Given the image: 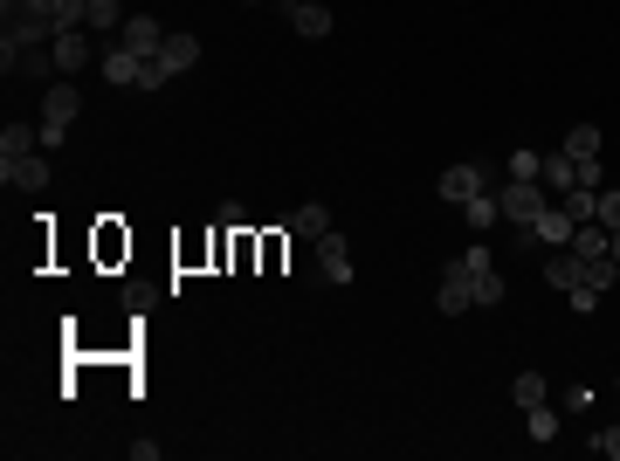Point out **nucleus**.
Masks as SVG:
<instances>
[{"instance_id": "5", "label": "nucleus", "mask_w": 620, "mask_h": 461, "mask_svg": "<svg viewBox=\"0 0 620 461\" xmlns=\"http://www.w3.org/2000/svg\"><path fill=\"white\" fill-rule=\"evenodd\" d=\"M483 186H496V173H490V166H448V173L434 179V193H441L448 207H462V200H476Z\"/></svg>"}, {"instance_id": "26", "label": "nucleus", "mask_w": 620, "mask_h": 461, "mask_svg": "<svg viewBox=\"0 0 620 461\" xmlns=\"http://www.w3.org/2000/svg\"><path fill=\"white\" fill-rule=\"evenodd\" d=\"M538 173H545L538 152H510V179H538Z\"/></svg>"}, {"instance_id": "7", "label": "nucleus", "mask_w": 620, "mask_h": 461, "mask_svg": "<svg viewBox=\"0 0 620 461\" xmlns=\"http://www.w3.org/2000/svg\"><path fill=\"white\" fill-rule=\"evenodd\" d=\"M545 283H552L558 296H565V289L593 283V262H586V255H572V248H558L552 262H545ZM593 289H600V283H593ZM600 296H607V289H600Z\"/></svg>"}, {"instance_id": "21", "label": "nucleus", "mask_w": 620, "mask_h": 461, "mask_svg": "<svg viewBox=\"0 0 620 461\" xmlns=\"http://www.w3.org/2000/svg\"><path fill=\"white\" fill-rule=\"evenodd\" d=\"M290 234H304V241H317V234H331V214H324V200H304V207L290 214Z\"/></svg>"}, {"instance_id": "16", "label": "nucleus", "mask_w": 620, "mask_h": 461, "mask_svg": "<svg viewBox=\"0 0 620 461\" xmlns=\"http://www.w3.org/2000/svg\"><path fill=\"white\" fill-rule=\"evenodd\" d=\"M49 159H14V166H0V186H28V193H49Z\"/></svg>"}, {"instance_id": "10", "label": "nucleus", "mask_w": 620, "mask_h": 461, "mask_svg": "<svg viewBox=\"0 0 620 461\" xmlns=\"http://www.w3.org/2000/svg\"><path fill=\"white\" fill-rule=\"evenodd\" d=\"M317 269H324V283H352V248H345V234H317Z\"/></svg>"}, {"instance_id": "8", "label": "nucleus", "mask_w": 620, "mask_h": 461, "mask_svg": "<svg viewBox=\"0 0 620 461\" xmlns=\"http://www.w3.org/2000/svg\"><path fill=\"white\" fill-rule=\"evenodd\" d=\"M49 56H56V69H62V76H76V69H90V62H104L97 49H90V35H83V28H62L56 42H49Z\"/></svg>"}, {"instance_id": "4", "label": "nucleus", "mask_w": 620, "mask_h": 461, "mask_svg": "<svg viewBox=\"0 0 620 461\" xmlns=\"http://www.w3.org/2000/svg\"><path fill=\"white\" fill-rule=\"evenodd\" d=\"M76 111H83V97H76V76H69V83H56V90L42 97V145H62L69 124H76Z\"/></svg>"}, {"instance_id": "9", "label": "nucleus", "mask_w": 620, "mask_h": 461, "mask_svg": "<svg viewBox=\"0 0 620 461\" xmlns=\"http://www.w3.org/2000/svg\"><path fill=\"white\" fill-rule=\"evenodd\" d=\"M56 69V56H42V49H14V42H0V76H21V83H42Z\"/></svg>"}, {"instance_id": "19", "label": "nucleus", "mask_w": 620, "mask_h": 461, "mask_svg": "<svg viewBox=\"0 0 620 461\" xmlns=\"http://www.w3.org/2000/svg\"><path fill=\"white\" fill-rule=\"evenodd\" d=\"M462 214H469V228H476V234H490L496 221H503V200H496V186H483L476 200H462Z\"/></svg>"}, {"instance_id": "6", "label": "nucleus", "mask_w": 620, "mask_h": 461, "mask_svg": "<svg viewBox=\"0 0 620 461\" xmlns=\"http://www.w3.org/2000/svg\"><path fill=\"white\" fill-rule=\"evenodd\" d=\"M434 303H441V317H462L469 303H476V276H469V262H448V276L434 289Z\"/></svg>"}, {"instance_id": "15", "label": "nucleus", "mask_w": 620, "mask_h": 461, "mask_svg": "<svg viewBox=\"0 0 620 461\" xmlns=\"http://www.w3.org/2000/svg\"><path fill=\"white\" fill-rule=\"evenodd\" d=\"M35 145H42V124H7V131H0V166L35 159Z\"/></svg>"}, {"instance_id": "23", "label": "nucleus", "mask_w": 620, "mask_h": 461, "mask_svg": "<svg viewBox=\"0 0 620 461\" xmlns=\"http://www.w3.org/2000/svg\"><path fill=\"white\" fill-rule=\"evenodd\" d=\"M545 393H552V386H545L538 372H517V379H510V400L517 406H545Z\"/></svg>"}, {"instance_id": "28", "label": "nucleus", "mask_w": 620, "mask_h": 461, "mask_svg": "<svg viewBox=\"0 0 620 461\" xmlns=\"http://www.w3.org/2000/svg\"><path fill=\"white\" fill-rule=\"evenodd\" d=\"M593 448H600L607 461H620V427H607V434H593Z\"/></svg>"}, {"instance_id": "3", "label": "nucleus", "mask_w": 620, "mask_h": 461, "mask_svg": "<svg viewBox=\"0 0 620 461\" xmlns=\"http://www.w3.org/2000/svg\"><path fill=\"white\" fill-rule=\"evenodd\" d=\"M496 200H503V221H517V228H531V221L552 207V193H545L538 179H503V186H496Z\"/></svg>"}, {"instance_id": "14", "label": "nucleus", "mask_w": 620, "mask_h": 461, "mask_svg": "<svg viewBox=\"0 0 620 461\" xmlns=\"http://www.w3.org/2000/svg\"><path fill=\"white\" fill-rule=\"evenodd\" d=\"M572 228H579V221H572V214H565V207H545V214H538V221H531V234H538V241H545V248H572Z\"/></svg>"}, {"instance_id": "18", "label": "nucleus", "mask_w": 620, "mask_h": 461, "mask_svg": "<svg viewBox=\"0 0 620 461\" xmlns=\"http://www.w3.org/2000/svg\"><path fill=\"white\" fill-rule=\"evenodd\" d=\"M538 186H545L552 200H565V193L579 186V159H565V152H552V159H545V173H538Z\"/></svg>"}, {"instance_id": "12", "label": "nucleus", "mask_w": 620, "mask_h": 461, "mask_svg": "<svg viewBox=\"0 0 620 461\" xmlns=\"http://www.w3.org/2000/svg\"><path fill=\"white\" fill-rule=\"evenodd\" d=\"M97 69H104V83H111V90H138V76H145V56H131V49H104V62H97Z\"/></svg>"}, {"instance_id": "1", "label": "nucleus", "mask_w": 620, "mask_h": 461, "mask_svg": "<svg viewBox=\"0 0 620 461\" xmlns=\"http://www.w3.org/2000/svg\"><path fill=\"white\" fill-rule=\"evenodd\" d=\"M0 21H7L0 42H14V49H42V42H56V35H62L56 0H0Z\"/></svg>"}, {"instance_id": "24", "label": "nucleus", "mask_w": 620, "mask_h": 461, "mask_svg": "<svg viewBox=\"0 0 620 461\" xmlns=\"http://www.w3.org/2000/svg\"><path fill=\"white\" fill-rule=\"evenodd\" d=\"M124 21H131V14H124L118 0H90V21H83V28H124Z\"/></svg>"}, {"instance_id": "11", "label": "nucleus", "mask_w": 620, "mask_h": 461, "mask_svg": "<svg viewBox=\"0 0 620 461\" xmlns=\"http://www.w3.org/2000/svg\"><path fill=\"white\" fill-rule=\"evenodd\" d=\"M118 42L131 49V56H145V62H152V56H159V42H166V28H159L152 14H131V21L118 28Z\"/></svg>"}, {"instance_id": "25", "label": "nucleus", "mask_w": 620, "mask_h": 461, "mask_svg": "<svg viewBox=\"0 0 620 461\" xmlns=\"http://www.w3.org/2000/svg\"><path fill=\"white\" fill-rule=\"evenodd\" d=\"M593 221H600L607 234H620V193H607V186H600V214H593Z\"/></svg>"}, {"instance_id": "2", "label": "nucleus", "mask_w": 620, "mask_h": 461, "mask_svg": "<svg viewBox=\"0 0 620 461\" xmlns=\"http://www.w3.org/2000/svg\"><path fill=\"white\" fill-rule=\"evenodd\" d=\"M193 62H200V42H193V35H166V42H159V56L145 62L138 90H166V83H173V76H186Z\"/></svg>"}, {"instance_id": "17", "label": "nucleus", "mask_w": 620, "mask_h": 461, "mask_svg": "<svg viewBox=\"0 0 620 461\" xmlns=\"http://www.w3.org/2000/svg\"><path fill=\"white\" fill-rule=\"evenodd\" d=\"M572 255H586V262H607V255H614V234L600 228V221H579V228H572Z\"/></svg>"}, {"instance_id": "27", "label": "nucleus", "mask_w": 620, "mask_h": 461, "mask_svg": "<svg viewBox=\"0 0 620 461\" xmlns=\"http://www.w3.org/2000/svg\"><path fill=\"white\" fill-rule=\"evenodd\" d=\"M565 303H572V310L586 317V310H600V289H593V283H579V289H565Z\"/></svg>"}, {"instance_id": "22", "label": "nucleus", "mask_w": 620, "mask_h": 461, "mask_svg": "<svg viewBox=\"0 0 620 461\" xmlns=\"http://www.w3.org/2000/svg\"><path fill=\"white\" fill-rule=\"evenodd\" d=\"M524 427H531V441H558V406H524Z\"/></svg>"}, {"instance_id": "29", "label": "nucleus", "mask_w": 620, "mask_h": 461, "mask_svg": "<svg viewBox=\"0 0 620 461\" xmlns=\"http://www.w3.org/2000/svg\"><path fill=\"white\" fill-rule=\"evenodd\" d=\"M614 262H620V234H614Z\"/></svg>"}, {"instance_id": "13", "label": "nucleus", "mask_w": 620, "mask_h": 461, "mask_svg": "<svg viewBox=\"0 0 620 461\" xmlns=\"http://www.w3.org/2000/svg\"><path fill=\"white\" fill-rule=\"evenodd\" d=\"M283 7H290V28L304 42H324L331 35V7H317V0H283Z\"/></svg>"}, {"instance_id": "20", "label": "nucleus", "mask_w": 620, "mask_h": 461, "mask_svg": "<svg viewBox=\"0 0 620 461\" xmlns=\"http://www.w3.org/2000/svg\"><path fill=\"white\" fill-rule=\"evenodd\" d=\"M565 159L593 166V159H600V124H572V131H565Z\"/></svg>"}]
</instances>
